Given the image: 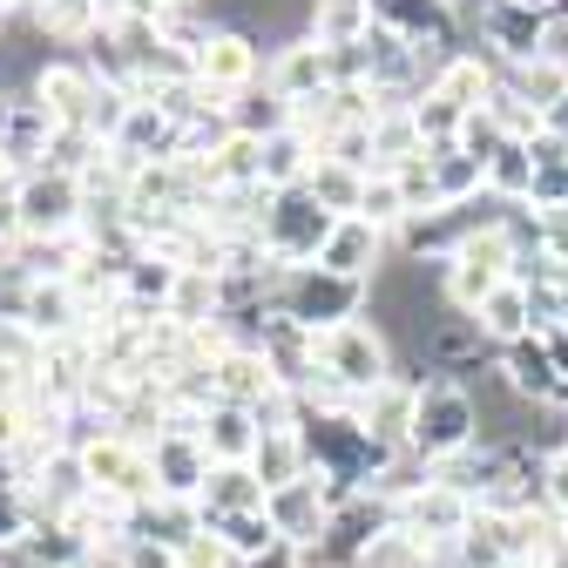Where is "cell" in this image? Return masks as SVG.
Returning <instances> with one entry per match:
<instances>
[{
	"label": "cell",
	"instance_id": "cell-1",
	"mask_svg": "<svg viewBox=\"0 0 568 568\" xmlns=\"http://www.w3.org/2000/svg\"><path fill=\"white\" fill-rule=\"evenodd\" d=\"M393 379V345L373 318H345L332 332H318V386L305 393V406H352Z\"/></svg>",
	"mask_w": 568,
	"mask_h": 568
},
{
	"label": "cell",
	"instance_id": "cell-2",
	"mask_svg": "<svg viewBox=\"0 0 568 568\" xmlns=\"http://www.w3.org/2000/svg\"><path fill=\"white\" fill-rule=\"evenodd\" d=\"M467 447H480V399H474V386L454 379V373H419L406 454H413L419 467H447V460H460Z\"/></svg>",
	"mask_w": 568,
	"mask_h": 568
},
{
	"label": "cell",
	"instance_id": "cell-3",
	"mask_svg": "<svg viewBox=\"0 0 568 568\" xmlns=\"http://www.w3.org/2000/svg\"><path fill=\"white\" fill-rule=\"evenodd\" d=\"M366 305H373V284L366 277H338L325 264L277 271V284H271V312L305 325V332H332L345 318H366Z\"/></svg>",
	"mask_w": 568,
	"mask_h": 568
},
{
	"label": "cell",
	"instance_id": "cell-4",
	"mask_svg": "<svg viewBox=\"0 0 568 568\" xmlns=\"http://www.w3.org/2000/svg\"><path fill=\"white\" fill-rule=\"evenodd\" d=\"M332 210L298 183V190H271V210H264V231H257V244H264V257L277 264V271H298V264H318V251H325V237H332Z\"/></svg>",
	"mask_w": 568,
	"mask_h": 568
},
{
	"label": "cell",
	"instance_id": "cell-5",
	"mask_svg": "<svg viewBox=\"0 0 568 568\" xmlns=\"http://www.w3.org/2000/svg\"><path fill=\"white\" fill-rule=\"evenodd\" d=\"M82 467H89V487L102 494V501H115V508H150L156 501V467H150V447L142 440H129V434H95V440H82Z\"/></svg>",
	"mask_w": 568,
	"mask_h": 568
},
{
	"label": "cell",
	"instance_id": "cell-6",
	"mask_svg": "<svg viewBox=\"0 0 568 568\" xmlns=\"http://www.w3.org/2000/svg\"><path fill=\"white\" fill-rule=\"evenodd\" d=\"M373 28H386L393 41H406L426 68H440L447 54H460V8L454 0H373Z\"/></svg>",
	"mask_w": 568,
	"mask_h": 568
},
{
	"label": "cell",
	"instance_id": "cell-7",
	"mask_svg": "<svg viewBox=\"0 0 568 568\" xmlns=\"http://www.w3.org/2000/svg\"><path fill=\"white\" fill-rule=\"evenodd\" d=\"M14 210L28 237H75L89 224V190L75 170H28L14 190Z\"/></svg>",
	"mask_w": 568,
	"mask_h": 568
},
{
	"label": "cell",
	"instance_id": "cell-8",
	"mask_svg": "<svg viewBox=\"0 0 568 568\" xmlns=\"http://www.w3.org/2000/svg\"><path fill=\"white\" fill-rule=\"evenodd\" d=\"M474 494H460L454 480H440V474H426L413 494H399L393 501V521L406 528V535H419L426 548H454L467 528H474Z\"/></svg>",
	"mask_w": 568,
	"mask_h": 568
},
{
	"label": "cell",
	"instance_id": "cell-9",
	"mask_svg": "<svg viewBox=\"0 0 568 568\" xmlns=\"http://www.w3.org/2000/svg\"><path fill=\"white\" fill-rule=\"evenodd\" d=\"M264 521L277 528V541H292V548H318L325 528H332V487L318 474L292 480V487H271L264 494Z\"/></svg>",
	"mask_w": 568,
	"mask_h": 568
},
{
	"label": "cell",
	"instance_id": "cell-10",
	"mask_svg": "<svg viewBox=\"0 0 568 568\" xmlns=\"http://www.w3.org/2000/svg\"><path fill=\"white\" fill-rule=\"evenodd\" d=\"M325 89H332V54H325L312 34L271 48V61H264V95H277L284 109H298V102H312V95H325Z\"/></svg>",
	"mask_w": 568,
	"mask_h": 568
},
{
	"label": "cell",
	"instance_id": "cell-11",
	"mask_svg": "<svg viewBox=\"0 0 568 568\" xmlns=\"http://www.w3.org/2000/svg\"><path fill=\"white\" fill-rule=\"evenodd\" d=\"M95 95H102V75L89 61H41L34 68V102L54 115V129H89Z\"/></svg>",
	"mask_w": 568,
	"mask_h": 568
},
{
	"label": "cell",
	"instance_id": "cell-12",
	"mask_svg": "<svg viewBox=\"0 0 568 568\" xmlns=\"http://www.w3.org/2000/svg\"><path fill=\"white\" fill-rule=\"evenodd\" d=\"M48 150H54V115L28 95H0V163H14L21 176L28 170H48Z\"/></svg>",
	"mask_w": 568,
	"mask_h": 568
},
{
	"label": "cell",
	"instance_id": "cell-13",
	"mask_svg": "<svg viewBox=\"0 0 568 568\" xmlns=\"http://www.w3.org/2000/svg\"><path fill=\"white\" fill-rule=\"evenodd\" d=\"M150 467H156V501H196L203 494V480H210V447L196 440V434H163L150 440Z\"/></svg>",
	"mask_w": 568,
	"mask_h": 568
},
{
	"label": "cell",
	"instance_id": "cell-14",
	"mask_svg": "<svg viewBox=\"0 0 568 568\" xmlns=\"http://www.w3.org/2000/svg\"><path fill=\"white\" fill-rule=\"evenodd\" d=\"M210 386H217V399L224 406H264L271 393H284L277 379H271V366H264V352L251 345V338H237V345H224L217 352V366H210Z\"/></svg>",
	"mask_w": 568,
	"mask_h": 568
},
{
	"label": "cell",
	"instance_id": "cell-15",
	"mask_svg": "<svg viewBox=\"0 0 568 568\" xmlns=\"http://www.w3.org/2000/svg\"><path fill=\"white\" fill-rule=\"evenodd\" d=\"M386 251H393V237L386 231H373L366 217H338L332 224V237H325V251H318V264L325 271H338V277H379V264H386Z\"/></svg>",
	"mask_w": 568,
	"mask_h": 568
},
{
	"label": "cell",
	"instance_id": "cell-16",
	"mask_svg": "<svg viewBox=\"0 0 568 568\" xmlns=\"http://www.w3.org/2000/svg\"><path fill=\"white\" fill-rule=\"evenodd\" d=\"M264 480L257 467H210L203 494H196V515L203 521H237V515H264Z\"/></svg>",
	"mask_w": 568,
	"mask_h": 568
},
{
	"label": "cell",
	"instance_id": "cell-17",
	"mask_svg": "<svg viewBox=\"0 0 568 568\" xmlns=\"http://www.w3.org/2000/svg\"><path fill=\"white\" fill-rule=\"evenodd\" d=\"M257 440H264V426H257L251 406H224L217 399V406L203 413V447H210V460H217V467H251Z\"/></svg>",
	"mask_w": 568,
	"mask_h": 568
},
{
	"label": "cell",
	"instance_id": "cell-18",
	"mask_svg": "<svg viewBox=\"0 0 568 568\" xmlns=\"http://www.w3.org/2000/svg\"><path fill=\"white\" fill-rule=\"evenodd\" d=\"M474 325H480V338H487L494 352H508V345L535 338V298H528V284H521V277H508L501 292H494V298L474 312Z\"/></svg>",
	"mask_w": 568,
	"mask_h": 568
},
{
	"label": "cell",
	"instance_id": "cell-19",
	"mask_svg": "<svg viewBox=\"0 0 568 568\" xmlns=\"http://www.w3.org/2000/svg\"><path fill=\"white\" fill-rule=\"evenodd\" d=\"M413 393H419V379H386L379 393H366V399H352V413L366 419V434L373 440H386V447H406V434H413Z\"/></svg>",
	"mask_w": 568,
	"mask_h": 568
},
{
	"label": "cell",
	"instance_id": "cell-20",
	"mask_svg": "<svg viewBox=\"0 0 568 568\" xmlns=\"http://www.w3.org/2000/svg\"><path fill=\"white\" fill-rule=\"evenodd\" d=\"M305 34L338 54V48H359L373 34V0H312V14H305Z\"/></svg>",
	"mask_w": 568,
	"mask_h": 568
},
{
	"label": "cell",
	"instance_id": "cell-21",
	"mask_svg": "<svg viewBox=\"0 0 568 568\" xmlns=\"http://www.w3.org/2000/svg\"><path fill=\"white\" fill-rule=\"evenodd\" d=\"M34 28H41V41H61V48H95V34L109 21L95 0H34Z\"/></svg>",
	"mask_w": 568,
	"mask_h": 568
},
{
	"label": "cell",
	"instance_id": "cell-22",
	"mask_svg": "<svg viewBox=\"0 0 568 568\" xmlns=\"http://www.w3.org/2000/svg\"><path fill=\"white\" fill-rule=\"evenodd\" d=\"M426 170H434V190H440V203H447V210H454V203L487 196V163H480V156H467L460 142H440V150H426Z\"/></svg>",
	"mask_w": 568,
	"mask_h": 568
},
{
	"label": "cell",
	"instance_id": "cell-23",
	"mask_svg": "<svg viewBox=\"0 0 568 568\" xmlns=\"http://www.w3.org/2000/svg\"><path fill=\"white\" fill-rule=\"evenodd\" d=\"M251 467H257L264 487H292V480H305V474H312L305 434H298V426H277V434H264L257 454H251Z\"/></svg>",
	"mask_w": 568,
	"mask_h": 568
},
{
	"label": "cell",
	"instance_id": "cell-24",
	"mask_svg": "<svg viewBox=\"0 0 568 568\" xmlns=\"http://www.w3.org/2000/svg\"><path fill=\"white\" fill-rule=\"evenodd\" d=\"M318 150H312V135H298L292 122H284L277 135H264V190H298L312 176Z\"/></svg>",
	"mask_w": 568,
	"mask_h": 568
},
{
	"label": "cell",
	"instance_id": "cell-25",
	"mask_svg": "<svg viewBox=\"0 0 568 568\" xmlns=\"http://www.w3.org/2000/svg\"><path fill=\"white\" fill-rule=\"evenodd\" d=\"M501 89H508V95H521L535 115H548V109L568 95V61L535 54V61H521V68H501Z\"/></svg>",
	"mask_w": 568,
	"mask_h": 568
},
{
	"label": "cell",
	"instance_id": "cell-26",
	"mask_svg": "<svg viewBox=\"0 0 568 568\" xmlns=\"http://www.w3.org/2000/svg\"><path fill=\"white\" fill-rule=\"evenodd\" d=\"M373 156H379V170H406V163L426 156V135H419L413 109H386V115L373 122Z\"/></svg>",
	"mask_w": 568,
	"mask_h": 568
},
{
	"label": "cell",
	"instance_id": "cell-27",
	"mask_svg": "<svg viewBox=\"0 0 568 568\" xmlns=\"http://www.w3.org/2000/svg\"><path fill=\"white\" fill-rule=\"evenodd\" d=\"M352 217H366L373 231H386V237H399V224L413 217V203H406V190H399V176L393 170H373L366 176V196H359V210Z\"/></svg>",
	"mask_w": 568,
	"mask_h": 568
},
{
	"label": "cell",
	"instance_id": "cell-28",
	"mask_svg": "<svg viewBox=\"0 0 568 568\" xmlns=\"http://www.w3.org/2000/svg\"><path fill=\"white\" fill-rule=\"evenodd\" d=\"M305 190L332 210V217H352V210H359V196H366V176L345 170V163H332V156H318L312 176H305Z\"/></svg>",
	"mask_w": 568,
	"mask_h": 568
},
{
	"label": "cell",
	"instance_id": "cell-29",
	"mask_svg": "<svg viewBox=\"0 0 568 568\" xmlns=\"http://www.w3.org/2000/svg\"><path fill=\"white\" fill-rule=\"evenodd\" d=\"M535 190V156H528V142H501L487 163V196H501V203H528Z\"/></svg>",
	"mask_w": 568,
	"mask_h": 568
},
{
	"label": "cell",
	"instance_id": "cell-30",
	"mask_svg": "<svg viewBox=\"0 0 568 568\" xmlns=\"http://www.w3.org/2000/svg\"><path fill=\"white\" fill-rule=\"evenodd\" d=\"M176 568H237V555H231V541H224V535L196 528V535L176 548Z\"/></svg>",
	"mask_w": 568,
	"mask_h": 568
},
{
	"label": "cell",
	"instance_id": "cell-31",
	"mask_svg": "<svg viewBox=\"0 0 568 568\" xmlns=\"http://www.w3.org/2000/svg\"><path fill=\"white\" fill-rule=\"evenodd\" d=\"M109 568H176V548H170V541H156V535H129V541H122V555H115Z\"/></svg>",
	"mask_w": 568,
	"mask_h": 568
},
{
	"label": "cell",
	"instance_id": "cell-32",
	"mask_svg": "<svg viewBox=\"0 0 568 568\" xmlns=\"http://www.w3.org/2000/svg\"><path fill=\"white\" fill-rule=\"evenodd\" d=\"M541 501H548V508L568 521V440L541 454Z\"/></svg>",
	"mask_w": 568,
	"mask_h": 568
},
{
	"label": "cell",
	"instance_id": "cell-33",
	"mask_svg": "<svg viewBox=\"0 0 568 568\" xmlns=\"http://www.w3.org/2000/svg\"><path fill=\"white\" fill-rule=\"evenodd\" d=\"M34 535V508H28V494H0V548H14Z\"/></svg>",
	"mask_w": 568,
	"mask_h": 568
},
{
	"label": "cell",
	"instance_id": "cell-34",
	"mask_svg": "<svg viewBox=\"0 0 568 568\" xmlns=\"http://www.w3.org/2000/svg\"><path fill=\"white\" fill-rule=\"evenodd\" d=\"M237 568H305V561H298V548H292V541H277L271 555H257V561H237Z\"/></svg>",
	"mask_w": 568,
	"mask_h": 568
},
{
	"label": "cell",
	"instance_id": "cell-35",
	"mask_svg": "<svg viewBox=\"0 0 568 568\" xmlns=\"http://www.w3.org/2000/svg\"><path fill=\"white\" fill-rule=\"evenodd\" d=\"M541 129H548V135H561V142H568V95H561V102H555V109H548V115H541Z\"/></svg>",
	"mask_w": 568,
	"mask_h": 568
},
{
	"label": "cell",
	"instance_id": "cell-36",
	"mask_svg": "<svg viewBox=\"0 0 568 568\" xmlns=\"http://www.w3.org/2000/svg\"><path fill=\"white\" fill-rule=\"evenodd\" d=\"M176 8H196V0H135V14H176Z\"/></svg>",
	"mask_w": 568,
	"mask_h": 568
},
{
	"label": "cell",
	"instance_id": "cell-37",
	"mask_svg": "<svg viewBox=\"0 0 568 568\" xmlns=\"http://www.w3.org/2000/svg\"><path fill=\"white\" fill-rule=\"evenodd\" d=\"M515 8H528V14H555L561 0H515Z\"/></svg>",
	"mask_w": 568,
	"mask_h": 568
},
{
	"label": "cell",
	"instance_id": "cell-38",
	"mask_svg": "<svg viewBox=\"0 0 568 568\" xmlns=\"http://www.w3.org/2000/svg\"><path fill=\"white\" fill-rule=\"evenodd\" d=\"M14 8H34V0H0V14H14Z\"/></svg>",
	"mask_w": 568,
	"mask_h": 568
}]
</instances>
